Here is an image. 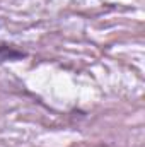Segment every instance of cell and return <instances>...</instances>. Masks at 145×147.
<instances>
[{"label":"cell","instance_id":"1","mask_svg":"<svg viewBox=\"0 0 145 147\" xmlns=\"http://www.w3.org/2000/svg\"><path fill=\"white\" fill-rule=\"evenodd\" d=\"M26 58V51L17 50L12 45H2L0 43V62H17Z\"/></svg>","mask_w":145,"mask_h":147}]
</instances>
